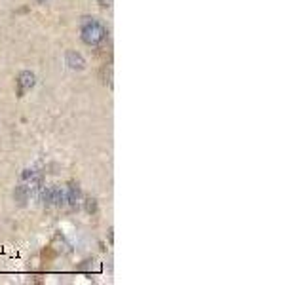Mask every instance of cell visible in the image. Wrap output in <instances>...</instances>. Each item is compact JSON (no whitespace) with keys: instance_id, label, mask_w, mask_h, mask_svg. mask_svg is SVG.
Instances as JSON below:
<instances>
[{"instance_id":"3957f363","label":"cell","mask_w":304,"mask_h":285,"mask_svg":"<svg viewBox=\"0 0 304 285\" xmlns=\"http://www.w3.org/2000/svg\"><path fill=\"white\" fill-rule=\"evenodd\" d=\"M36 84V76L31 71H21L16 78V95L17 97H25L27 91H31Z\"/></svg>"},{"instance_id":"7a4b0ae2","label":"cell","mask_w":304,"mask_h":285,"mask_svg":"<svg viewBox=\"0 0 304 285\" xmlns=\"http://www.w3.org/2000/svg\"><path fill=\"white\" fill-rule=\"evenodd\" d=\"M40 204L46 207L65 206V186H40Z\"/></svg>"},{"instance_id":"9c48e42d","label":"cell","mask_w":304,"mask_h":285,"mask_svg":"<svg viewBox=\"0 0 304 285\" xmlns=\"http://www.w3.org/2000/svg\"><path fill=\"white\" fill-rule=\"evenodd\" d=\"M84 209H86L88 215H97V209H99V206H97V200L92 198V196H88L86 202H84Z\"/></svg>"},{"instance_id":"ba28073f","label":"cell","mask_w":304,"mask_h":285,"mask_svg":"<svg viewBox=\"0 0 304 285\" xmlns=\"http://www.w3.org/2000/svg\"><path fill=\"white\" fill-rule=\"evenodd\" d=\"M101 80L103 84H107V86H112V65L110 63H105L101 67Z\"/></svg>"},{"instance_id":"5b68a950","label":"cell","mask_w":304,"mask_h":285,"mask_svg":"<svg viewBox=\"0 0 304 285\" xmlns=\"http://www.w3.org/2000/svg\"><path fill=\"white\" fill-rule=\"evenodd\" d=\"M80 198H82V188H80L78 182H69L67 186H65V204L69 207H78L80 204Z\"/></svg>"},{"instance_id":"6da1fadb","label":"cell","mask_w":304,"mask_h":285,"mask_svg":"<svg viewBox=\"0 0 304 285\" xmlns=\"http://www.w3.org/2000/svg\"><path fill=\"white\" fill-rule=\"evenodd\" d=\"M80 36H82L84 44L97 48L107 42L109 31H107V27L99 19H95V17H82V21H80Z\"/></svg>"},{"instance_id":"277c9868","label":"cell","mask_w":304,"mask_h":285,"mask_svg":"<svg viewBox=\"0 0 304 285\" xmlns=\"http://www.w3.org/2000/svg\"><path fill=\"white\" fill-rule=\"evenodd\" d=\"M19 182L27 184V186L34 192V190H38L40 186L44 184V175L40 173L38 169H34V167H31V169H23V173L19 177Z\"/></svg>"},{"instance_id":"8fae6325","label":"cell","mask_w":304,"mask_h":285,"mask_svg":"<svg viewBox=\"0 0 304 285\" xmlns=\"http://www.w3.org/2000/svg\"><path fill=\"white\" fill-rule=\"evenodd\" d=\"M36 2H38V4H46V0H36Z\"/></svg>"},{"instance_id":"8992f818","label":"cell","mask_w":304,"mask_h":285,"mask_svg":"<svg viewBox=\"0 0 304 285\" xmlns=\"http://www.w3.org/2000/svg\"><path fill=\"white\" fill-rule=\"evenodd\" d=\"M65 63L69 65V69L72 71H84L86 69V59L82 54L78 52H74V50H69L67 54H65Z\"/></svg>"},{"instance_id":"52a82bcc","label":"cell","mask_w":304,"mask_h":285,"mask_svg":"<svg viewBox=\"0 0 304 285\" xmlns=\"http://www.w3.org/2000/svg\"><path fill=\"white\" fill-rule=\"evenodd\" d=\"M31 196H32V190L29 188L27 184H23V182H19L16 188H14V202H16V206L25 207L29 204Z\"/></svg>"},{"instance_id":"30bf717a","label":"cell","mask_w":304,"mask_h":285,"mask_svg":"<svg viewBox=\"0 0 304 285\" xmlns=\"http://www.w3.org/2000/svg\"><path fill=\"white\" fill-rule=\"evenodd\" d=\"M97 2H99L101 8H110L112 6V0H97Z\"/></svg>"}]
</instances>
